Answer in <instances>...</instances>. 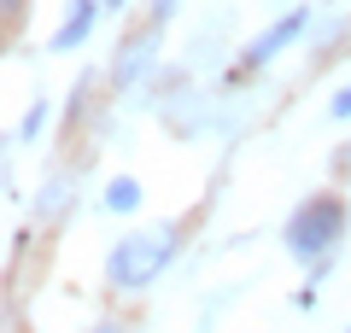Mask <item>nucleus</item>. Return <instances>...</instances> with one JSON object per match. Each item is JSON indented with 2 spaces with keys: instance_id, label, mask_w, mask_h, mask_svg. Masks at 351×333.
Wrapping results in <instances>:
<instances>
[{
  "instance_id": "obj_8",
  "label": "nucleus",
  "mask_w": 351,
  "mask_h": 333,
  "mask_svg": "<svg viewBox=\"0 0 351 333\" xmlns=\"http://www.w3.org/2000/svg\"><path fill=\"white\" fill-rule=\"evenodd\" d=\"M293 310H316V286H299L293 293Z\"/></svg>"
},
{
  "instance_id": "obj_7",
  "label": "nucleus",
  "mask_w": 351,
  "mask_h": 333,
  "mask_svg": "<svg viewBox=\"0 0 351 333\" xmlns=\"http://www.w3.org/2000/svg\"><path fill=\"white\" fill-rule=\"evenodd\" d=\"M328 117H334V123H346V117H351V82L339 88L334 99H328Z\"/></svg>"
},
{
  "instance_id": "obj_10",
  "label": "nucleus",
  "mask_w": 351,
  "mask_h": 333,
  "mask_svg": "<svg viewBox=\"0 0 351 333\" xmlns=\"http://www.w3.org/2000/svg\"><path fill=\"white\" fill-rule=\"evenodd\" d=\"M176 12V0H152V18H170Z\"/></svg>"
},
{
  "instance_id": "obj_13",
  "label": "nucleus",
  "mask_w": 351,
  "mask_h": 333,
  "mask_svg": "<svg viewBox=\"0 0 351 333\" xmlns=\"http://www.w3.org/2000/svg\"><path fill=\"white\" fill-rule=\"evenodd\" d=\"M346 333H351V328H346Z\"/></svg>"
},
{
  "instance_id": "obj_6",
  "label": "nucleus",
  "mask_w": 351,
  "mask_h": 333,
  "mask_svg": "<svg viewBox=\"0 0 351 333\" xmlns=\"http://www.w3.org/2000/svg\"><path fill=\"white\" fill-rule=\"evenodd\" d=\"M47 117H53V106H47V99H36V106L24 111V123L12 129V147H24V140H36L41 129H47Z\"/></svg>"
},
{
  "instance_id": "obj_11",
  "label": "nucleus",
  "mask_w": 351,
  "mask_h": 333,
  "mask_svg": "<svg viewBox=\"0 0 351 333\" xmlns=\"http://www.w3.org/2000/svg\"><path fill=\"white\" fill-rule=\"evenodd\" d=\"M100 6H106V12H123V6H129V0H100Z\"/></svg>"
},
{
  "instance_id": "obj_5",
  "label": "nucleus",
  "mask_w": 351,
  "mask_h": 333,
  "mask_svg": "<svg viewBox=\"0 0 351 333\" xmlns=\"http://www.w3.org/2000/svg\"><path fill=\"white\" fill-rule=\"evenodd\" d=\"M100 205L112 210V217H135V210H141V182H135V175H112L106 193H100Z\"/></svg>"
},
{
  "instance_id": "obj_9",
  "label": "nucleus",
  "mask_w": 351,
  "mask_h": 333,
  "mask_svg": "<svg viewBox=\"0 0 351 333\" xmlns=\"http://www.w3.org/2000/svg\"><path fill=\"white\" fill-rule=\"evenodd\" d=\"M88 333H129V328H123V321H94Z\"/></svg>"
},
{
  "instance_id": "obj_1",
  "label": "nucleus",
  "mask_w": 351,
  "mask_h": 333,
  "mask_svg": "<svg viewBox=\"0 0 351 333\" xmlns=\"http://www.w3.org/2000/svg\"><path fill=\"white\" fill-rule=\"evenodd\" d=\"M176 251H182V228H176V222H158V228H135V234H123L112 251H106V293H117V298L152 293L158 275L176 263Z\"/></svg>"
},
{
  "instance_id": "obj_3",
  "label": "nucleus",
  "mask_w": 351,
  "mask_h": 333,
  "mask_svg": "<svg viewBox=\"0 0 351 333\" xmlns=\"http://www.w3.org/2000/svg\"><path fill=\"white\" fill-rule=\"evenodd\" d=\"M311 29V6H293V12H281L276 24L263 29V36H252L246 41V53H240V71H263L269 59H281V53L293 47V41Z\"/></svg>"
},
{
  "instance_id": "obj_12",
  "label": "nucleus",
  "mask_w": 351,
  "mask_h": 333,
  "mask_svg": "<svg viewBox=\"0 0 351 333\" xmlns=\"http://www.w3.org/2000/svg\"><path fill=\"white\" fill-rule=\"evenodd\" d=\"M6 18H18V0H6Z\"/></svg>"
},
{
  "instance_id": "obj_4",
  "label": "nucleus",
  "mask_w": 351,
  "mask_h": 333,
  "mask_svg": "<svg viewBox=\"0 0 351 333\" xmlns=\"http://www.w3.org/2000/svg\"><path fill=\"white\" fill-rule=\"evenodd\" d=\"M100 0H71V12L59 18V29H53V41H47V53H76L88 36H94V24H100Z\"/></svg>"
},
{
  "instance_id": "obj_2",
  "label": "nucleus",
  "mask_w": 351,
  "mask_h": 333,
  "mask_svg": "<svg viewBox=\"0 0 351 333\" xmlns=\"http://www.w3.org/2000/svg\"><path fill=\"white\" fill-rule=\"evenodd\" d=\"M351 228V205L339 193H304V205L287 217V251L299 263H328L339 251V240H346Z\"/></svg>"
}]
</instances>
